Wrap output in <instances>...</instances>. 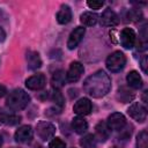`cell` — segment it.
I'll list each match as a JSON object with an SVG mask.
<instances>
[{
  "label": "cell",
  "instance_id": "obj_1",
  "mask_svg": "<svg viewBox=\"0 0 148 148\" xmlns=\"http://www.w3.org/2000/svg\"><path fill=\"white\" fill-rule=\"evenodd\" d=\"M111 89V79L104 71H97L88 76L83 82V90L91 97L99 98L105 96Z\"/></svg>",
  "mask_w": 148,
  "mask_h": 148
},
{
  "label": "cell",
  "instance_id": "obj_2",
  "mask_svg": "<svg viewBox=\"0 0 148 148\" xmlns=\"http://www.w3.org/2000/svg\"><path fill=\"white\" fill-rule=\"evenodd\" d=\"M29 102H30V96L23 89L13 90L12 92H9V95L6 99L7 106L14 111H20V110L25 109L28 106Z\"/></svg>",
  "mask_w": 148,
  "mask_h": 148
},
{
  "label": "cell",
  "instance_id": "obj_3",
  "mask_svg": "<svg viewBox=\"0 0 148 148\" xmlns=\"http://www.w3.org/2000/svg\"><path fill=\"white\" fill-rule=\"evenodd\" d=\"M106 68L112 73L120 72L126 65V57L121 51H114L106 58Z\"/></svg>",
  "mask_w": 148,
  "mask_h": 148
},
{
  "label": "cell",
  "instance_id": "obj_4",
  "mask_svg": "<svg viewBox=\"0 0 148 148\" xmlns=\"http://www.w3.org/2000/svg\"><path fill=\"white\" fill-rule=\"evenodd\" d=\"M36 132H37V135L39 136L40 140L47 141L54 136L56 127L53 124H51L49 121H39L36 126Z\"/></svg>",
  "mask_w": 148,
  "mask_h": 148
},
{
  "label": "cell",
  "instance_id": "obj_5",
  "mask_svg": "<svg viewBox=\"0 0 148 148\" xmlns=\"http://www.w3.org/2000/svg\"><path fill=\"white\" fill-rule=\"evenodd\" d=\"M106 125L110 131H121L126 125V118L120 112H113L108 117Z\"/></svg>",
  "mask_w": 148,
  "mask_h": 148
},
{
  "label": "cell",
  "instance_id": "obj_6",
  "mask_svg": "<svg viewBox=\"0 0 148 148\" xmlns=\"http://www.w3.org/2000/svg\"><path fill=\"white\" fill-rule=\"evenodd\" d=\"M127 113L130 114L131 118H133L134 120L139 121V123H143L147 119V110L146 108L141 104V103H133L128 109H127Z\"/></svg>",
  "mask_w": 148,
  "mask_h": 148
},
{
  "label": "cell",
  "instance_id": "obj_7",
  "mask_svg": "<svg viewBox=\"0 0 148 148\" xmlns=\"http://www.w3.org/2000/svg\"><path fill=\"white\" fill-rule=\"evenodd\" d=\"M84 72V68H83V65L79 61H73L66 73V80L71 83L73 82H76L80 80L81 75L83 74Z\"/></svg>",
  "mask_w": 148,
  "mask_h": 148
},
{
  "label": "cell",
  "instance_id": "obj_8",
  "mask_svg": "<svg viewBox=\"0 0 148 148\" xmlns=\"http://www.w3.org/2000/svg\"><path fill=\"white\" fill-rule=\"evenodd\" d=\"M136 40V35L133 29L131 28H124L120 31V44L123 47L130 50L134 46Z\"/></svg>",
  "mask_w": 148,
  "mask_h": 148
},
{
  "label": "cell",
  "instance_id": "obj_9",
  "mask_svg": "<svg viewBox=\"0 0 148 148\" xmlns=\"http://www.w3.org/2000/svg\"><path fill=\"white\" fill-rule=\"evenodd\" d=\"M46 84V77L44 74L38 73L25 80V87L30 90H40Z\"/></svg>",
  "mask_w": 148,
  "mask_h": 148
},
{
  "label": "cell",
  "instance_id": "obj_10",
  "mask_svg": "<svg viewBox=\"0 0 148 148\" xmlns=\"http://www.w3.org/2000/svg\"><path fill=\"white\" fill-rule=\"evenodd\" d=\"M32 135H34L32 127L30 125H23L16 130V132L14 134V139L16 142L25 143L32 139Z\"/></svg>",
  "mask_w": 148,
  "mask_h": 148
},
{
  "label": "cell",
  "instance_id": "obj_11",
  "mask_svg": "<svg viewBox=\"0 0 148 148\" xmlns=\"http://www.w3.org/2000/svg\"><path fill=\"white\" fill-rule=\"evenodd\" d=\"M84 32H86V29L83 27H76L69 35L68 37V40H67V47L69 50H74L79 44L80 42L82 40L83 36H84Z\"/></svg>",
  "mask_w": 148,
  "mask_h": 148
},
{
  "label": "cell",
  "instance_id": "obj_12",
  "mask_svg": "<svg viewBox=\"0 0 148 148\" xmlns=\"http://www.w3.org/2000/svg\"><path fill=\"white\" fill-rule=\"evenodd\" d=\"M119 23V17L118 15L111 9L106 8L101 15V24L104 27H116Z\"/></svg>",
  "mask_w": 148,
  "mask_h": 148
},
{
  "label": "cell",
  "instance_id": "obj_13",
  "mask_svg": "<svg viewBox=\"0 0 148 148\" xmlns=\"http://www.w3.org/2000/svg\"><path fill=\"white\" fill-rule=\"evenodd\" d=\"M91 109H92V104L90 102L89 98H80L73 106V111L77 114V116H86V114H89L91 112Z\"/></svg>",
  "mask_w": 148,
  "mask_h": 148
},
{
  "label": "cell",
  "instance_id": "obj_14",
  "mask_svg": "<svg viewBox=\"0 0 148 148\" xmlns=\"http://www.w3.org/2000/svg\"><path fill=\"white\" fill-rule=\"evenodd\" d=\"M95 130H96L95 131V138H96V140L104 142V141H106L109 139V136H110V130H109L106 123L99 121L96 125Z\"/></svg>",
  "mask_w": 148,
  "mask_h": 148
},
{
  "label": "cell",
  "instance_id": "obj_15",
  "mask_svg": "<svg viewBox=\"0 0 148 148\" xmlns=\"http://www.w3.org/2000/svg\"><path fill=\"white\" fill-rule=\"evenodd\" d=\"M72 20V10L69 8V6L67 5H62L59 9V12L57 13V21L60 24H67L69 21Z\"/></svg>",
  "mask_w": 148,
  "mask_h": 148
},
{
  "label": "cell",
  "instance_id": "obj_16",
  "mask_svg": "<svg viewBox=\"0 0 148 148\" xmlns=\"http://www.w3.org/2000/svg\"><path fill=\"white\" fill-rule=\"evenodd\" d=\"M72 128H73V131H74L75 133H77V134H83V133H86L87 130H88V123H87V120H86L83 117L77 116V117H75V118L72 120Z\"/></svg>",
  "mask_w": 148,
  "mask_h": 148
},
{
  "label": "cell",
  "instance_id": "obj_17",
  "mask_svg": "<svg viewBox=\"0 0 148 148\" xmlns=\"http://www.w3.org/2000/svg\"><path fill=\"white\" fill-rule=\"evenodd\" d=\"M27 64L29 69H37L42 66V59L36 51H29L27 53Z\"/></svg>",
  "mask_w": 148,
  "mask_h": 148
},
{
  "label": "cell",
  "instance_id": "obj_18",
  "mask_svg": "<svg viewBox=\"0 0 148 148\" xmlns=\"http://www.w3.org/2000/svg\"><path fill=\"white\" fill-rule=\"evenodd\" d=\"M135 97V94L127 87H120L117 92V98L121 103H130Z\"/></svg>",
  "mask_w": 148,
  "mask_h": 148
},
{
  "label": "cell",
  "instance_id": "obj_19",
  "mask_svg": "<svg viewBox=\"0 0 148 148\" xmlns=\"http://www.w3.org/2000/svg\"><path fill=\"white\" fill-rule=\"evenodd\" d=\"M126 80H127V83L132 87V88H134V89H139V88H141L142 87V79H141V76H140V74L136 72V71H131L128 74H127V76H126Z\"/></svg>",
  "mask_w": 148,
  "mask_h": 148
},
{
  "label": "cell",
  "instance_id": "obj_20",
  "mask_svg": "<svg viewBox=\"0 0 148 148\" xmlns=\"http://www.w3.org/2000/svg\"><path fill=\"white\" fill-rule=\"evenodd\" d=\"M97 20H98V16L97 14L92 13V12H84L81 14L80 16V22L83 24V25H87V27H91V25H95L97 23Z\"/></svg>",
  "mask_w": 148,
  "mask_h": 148
},
{
  "label": "cell",
  "instance_id": "obj_21",
  "mask_svg": "<svg viewBox=\"0 0 148 148\" xmlns=\"http://www.w3.org/2000/svg\"><path fill=\"white\" fill-rule=\"evenodd\" d=\"M96 142H97V140H96L95 135H92V134H87V135H84V136L81 138V140H80V146H81L82 148H95V147H96Z\"/></svg>",
  "mask_w": 148,
  "mask_h": 148
},
{
  "label": "cell",
  "instance_id": "obj_22",
  "mask_svg": "<svg viewBox=\"0 0 148 148\" xmlns=\"http://www.w3.org/2000/svg\"><path fill=\"white\" fill-rule=\"evenodd\" d=\"M136 148H148V133L146 130L141 131L136 136Z\"/></svg>",
  "mask_w": 148,
  "mask_h": 148
},
{
  "label": "cell",
  "instance_id": "obj_23",
  "mask_svg": "<svg viewBox=\"0 0 148 148\" xmlns=\"http://www.w3.org/2000/svg\"><path fill=\"white\" fill-rule=\"evenodd\" d=\"M52 83H53V86H54L56 88L61 87V86L65 83V74H64L61 71L54 73V75H53V77H52Z\"/></svg>",
  "mask_w": 148,
  "mask_h": 148
},
{
  "label": "cell",
  "instance_id": "obj_24",
  "mask_svg": "<svg viewBox=\"0 0 148 148\" xmlns=\"http://www.w3.org/2000/svg\"><path fill=\"white\" fill-rule=\"evenodd\" d=\"M127 16H128V18H130L131 21L136 22V21H140L143 15H142V12H141L140 9H131V10L128 12Z\"/></svg>",
  "mask_w": 148,
  "mask_h": 148
},
{
  "label": "cell",
  "instance_id": "obj_25",
  "mask_svg": "<svg viewBox=\"0 0 148 148\" xmlns=\"http://www.w3.org/2000/svg\"><path fill=\"white\" fill-rule=\"evenodd\" d=\"M50 148H66V143L60 138H54L49 143Z\"/></svg>",
  "mask_w": 148,
  "mask_h": 148
},
{
  "label": "cell",
  "instance_id": "obj_26",
  "mask_svg": "<svg viewBox=\"0 0 148 148\" xmlns=\"http://www.w3.org/2000/svg\"><path fill=\"white\" fill-rule=\"evenodd\" d=\"M103 5H104V2L101 0H88L87 1V6L90 9H99Z\"/></svg>",
  "mask_w": 148,
  "mask_h": 148
},
{
  "label": "cell",
  "instance_id": "obj_27",
  "mask_svg": "<svg viewBox=\"0 0 148 148\" xmlns=\"http://www.w3.org/2000/svg\"><path fill=\"white\" fill-rule=\"evenodd\" d=\"M53 99H54V102H56L57 104H59V105H62V104H64V98H62V95L60 94L59 90H56V91L53 92Z\"/></svg>",
  "mask_w": 148,
  "mask_h": 148
},
{
  "label": "cell",
  "instance_id": "obj_28",
  "mask_svg": "<svg viewBox=\"0 0 148 148\" xmlns=\"http://www.w3.org/2000/svg\"><path fill=\"white\" fill-rule=\"evenodd\" d=\"M147 60H148V58H147V56H143L142 58H141V60H140V65H141V69H142V72L145 73V74H147L148 73V68H147Z\"/></svg>",
  "mask_w": 148,
  "mask_h": 148
},
{
  "label": "cell",
  "instance_id": "obj_29",
  "mask_svg": "<svg viewBox=\"0 0 148 148\" xmlns=\"http://www.w3.org/2000/svg\"><path fill=\"white\" fill-rule=\"evenodd\" d=\"M5 38H6V32H5L3 28H2V27H0V42H3V40H5Z\"/></svg>",
  "mask_w": 148,
  "mask_h": 148
},
{
  "label": "cell",
  "instance_id": "obj_30",
  "mask_svg": "<svg viewBox=\"0 0 148 148\" xmlns=\"http://www.w3.org/2000/svg\"><path fill=\"white\" fill-rule=\"evenodd\" d=\"M6 92H7L6 87H5V86H2V84H0V97L5 96V95H6Z\"/></svg>",
  "mask_w": 148,
  "mask_h": 148
},
{
  "label": "cell",
  "instance_id": "obj_31",
  "mask_svg": "<svg viewBox=\"0 0 148 148\" xmlns=\"http://www.w3.org/2000/svg\"><path fill=\"white\" fill-rule=\"evenodd\" d=\"M1 146H2V138H1V135H0V148H1Z\"/></svg>",
  "mask_w": 148,
  "mask_h": 148
},
{
  "label": "cell",
  "instance_id": "obj_32",
  "mask_svg": "<svg viewBox=\"0 0 148 148\" xmlns=\"http://www.w3.org/2000/svg\"><path fill=\"white\" fill-rule=\"evenodd\" d=\"M112 148H117V147H112Z\"/></svg>",
  "mask_w": 148,
  "mask_h": 148
}]
</instances>
